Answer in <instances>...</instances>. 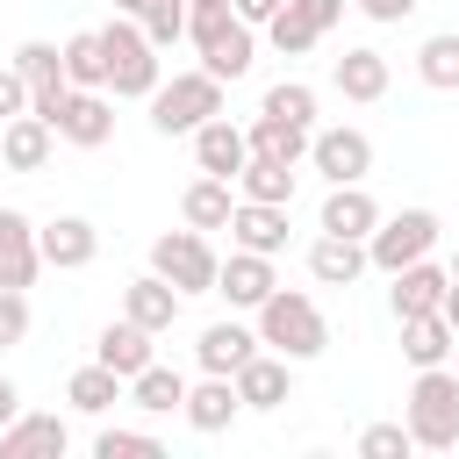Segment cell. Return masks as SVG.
<instances>
[{
    "mask_svg": "<svg viewBox=\"0 0 459 459\" xmlns=\"http://www.w3.org/2000/svg\"><path fill=\"white\" fill-rule=\"evenodd\" d=\"M258 344H273L280 359H316L323 344H330V323H323V308L301 294V287H273L265 301H258Z\"/></svg>",
    "mask_w": 459,
    "mask_h": 459,
    "instance_id": "cell-1",
    "label": "cell"
},
{
    "mask_svg": "<svg viewBox=\"0 0 459 459\" xmlns=\"http://www.w3.org/2000/svg\"><path fill=\"white\" fill-rule=\"evenodd\" d=\"M409 437L423 452H452L459 445V373L445 366H416V387H409Z\"/></svg>",
    "mask_w": 459,
    "mask_h": 459,
    "instance_id": "cell-2",
    "label": "cell"
},
{
    "mask_svg": "<svg viewBox=\"0 0 459 459\" xmlns=\"http://www.w3.org/2000/svg\"><path fill=\"white\" fill-rule=\"evenodd\" d=\"M100 50H108V86H115V100H151V93H158V43L143 36L136 14H115V22L100 29Z\"/></svg>",
    "mask_w": 459,
    "mask_h": 459,
    "instance_id": "cell-3",
    "label": "cell"
},
{
    "mask_svg": "<svg viewBox=\"0 0 459 459\" xmlns=\"http://www.w3.org/2000/svg\"><path fill=\"white\" fill-rule=\"evenodd\" d=\"M222 115V79L201 65V72H172V79H158V93H151V122H158V136H194L201 122H215Z\"/></svg>",
    "mask_w": 459,
    "mask_h": 459,
    "instance_id": "cell-4",
    "label": "cell"
},
{
    "mask_svg": "<svg viewBox=\"0 0 459 459\" xmlns=\"http://www.w3.org/2000/svg\"><path fill=\"white\" fill-rule=\"evenodd\" d=\"M186 36H194V50H201V65H208L215 79H244V72H251V22H244L237 7H201V14H186Z\"/></svg>",
    "mask_w": 459,
    "mask_h": 459,
    "instance_id": "cell-5",
    "label": "cell"
},
{
    "mask_svg": "<svg viewBox=\"0 0 459 459\" xmlns=\"http://www.w3.org/2000/svg\"><path fill=\"white\" fill-rule=\"evenodd\" d=\"M151 273H165L179 294H215L222 258H215V251H208V237L186 222V230H165V237L151 244Z\"/></svg>",
    "mask_w": 459,
    "mask_h": 459,
    "instance_id": "cell-6",
    "label": "cell"
},
{
    "mask_svg": "<svg viewBox=\"0 0 459 459\" xmlns=\"http://www.w3.org/2000/svg\"><path fill=\"white\" fill-rule=\"evenodd\" d=\"M430 244H437V215L430 208H402V215H380V230L366 237V258L380 273H402V265L430 258Z\"/></svg>",
    "mask_w": 459,
    "mask_h": 459,
    "instance_id": "cell-7",
    "label": "cell"
},
{
    "mask_svg": "<svg viewBox=\"0 0 459 459\" xmlns=\"http://www.w3.org/2000/svg\"><path fill=\"white\" fill-rule=\"evenodd\" d=\"M308 165H316L330 186L366 179V172H373V136H366V129H316V136H308Z\"/></svg>",
    "mask_w": 459,
    "mask_h": 459,
    "instance_id": "cell-8",
    "label": "cell"
},
{
    "mask_svg": "<svg viewBox=\"0 0 459 459\" xmlns=\"http://www.w3.org/2000/svg\"><path fill=\"white\" fill-rule=\"evenodd\" d=\"M50 129H57L65 143H79V151H100V143L115 136V108H108V93H100V86H72Z\"/></svg>",
    "mask_w": 459,
    "mask_h": 459,
    "instance_id": "cell-9",
    "label": "cell"
},
{
    "mask_svg": "<svg viewBox=\"0 0 459 459\" xmlns=\"http://www.w3.org/2000/svg\"><path fill=\"white\" fill-rule=\"evenodd\" d=\"M36 244H43V265H57V273H79V265L100 258V230H93L86 215H57V222H43Z\"/></svg>",
    "mask_w": 459,
    "mask_h": 459,
    "instance_id": "cell-10",
    "label": "cell"
},
{
    "mask_svg": "<svg viewBox=\"0 0 459 459\" xmlns=\"http://www.w3.org/2000/svg\"><path fill=\"white\" fill-rule=\"evenodd\" d=\"M273 287H280V280H273V258H265V251H244V244H237V251L222 258V273H215V294H222L230 308H258Z\"/></svg>",
    "mask_w": 459,
    "mask_h": 459,
    "instance_id": "cell-11",
    "label": "cell"
},
{
    "mask_svg": "<svg viewBox=\"0 0 459 459\" xmlns=\"http://www.w3.org/2000/svg\"><path fill=\"white\" fill-rule=\"evenodd\" d=\"M43 273V244H36V222L22 208H0V287H29Z\"/></svg>",
    "mask_w": 459,
    "mask_h": 459,
    "instance_id": "cell-12",
    "label": "cell"
},
{
    "mask_svg": "<svg viewBox=\"0 0 459 459\" xmlns=\"http://www.w3.org/2000/svg\"><path fill=\"white\" fill-rule=\"evenodd\" d=\"M330 237H373L380 230V201L366 194V179H344V186H330L323 194V215H316Z\"/></svg>",
    "mask_w": 459,
    "mask_h": 459,
    "instance_id": "cell-13",
    "label": "cell"
},
{
    "mask_svg": "<svg viewBox=\"0 0 459 459\" xmlns=\"http://www.w3.org/2000/svg\"><path fill=\"white\" fill-rule=\"evenodd\" d=\"M237 409H244V394H237V380H230V373H208V380H201V387H186V402H179V416H186L201 437L230 430V423H237Z\"/></svg>",
    "mask_w": 459,
    "mask_h": 459,
    "instance_id": "cell-14",
    "label": "cell"
},
{
    "mask_svg": "<svg viewBox=\"0 0 459 459\" xmlns=\"http://www.w3.org/2000/svg\"><path fill=\"white\" fill-rule=\"evenodd\" d=\"M50 143H57V129H50L43 115L0 122V165H7V172H43V165H50Z\"/></svg>",
    "mask_w": 459,
    "mask_h": 459,
    "instance_id": "cell-15",
    "label": "cell"
},
{
    "mask_svg": "<svg viewBox=\"0 0 459 459\" xmlns=\"http://www.w3.org/2000/svg\"><path fill=\"white\" fill-rule=\"evenodd\" d=\"M244 158H251V136H244L237 122H222V115H215V122H201V129H194V165H201V172L237 179V172H244Z\"/></svg>",
    "mask_w": 459,
    "mask_h": 459,
    "instance_id": "cell-16",
    "label": "cell"
},
{
    "mask_svg": "<svg viewBox=\"0 0 459 459\" xmlns=\"http://www.w3.org/2000/svg\"><path fill=\"white\" fill-rule=\"evenodd\" d=\"M230 237L244 251H287V201H237L230 208Z\"/></svg>",
    "mask_w": 459,
    "mask_h": 459,
    "instance_id": "cell-17",
    "label": "cell"
},
{
    "mask_svg": "<svg viewBox=\"0 0 459 459\" xmlns=\"http://www.w3.org/2000/svg\"><path fill=\"white\" fill-rule=\"evenodd\" d=\"M387 280H394V323H402V316H430V308H445L452 265H430V258H416V265H402V273H387Z\"/></svg>",
    "mask_w": 459,
    "mask_h": 459,
    "instance_id": "cell-18",
    "label": "cell"
},
{
    "mask_svg": "<svg viewBox=\"0 0 459 459\" xmlns=\"http://www.w3.org/2000/svg\"><path fill=\"white\" fill-rule=\"evenodd\" d=\"M179 301H186V294H179L165 273H143V280L122 287V316L143 323V330H172V323H179Z\"/></svg>",
    "mask_w": 459,
    "mask_h": 459,
    "instance_id": "cell-19",
    "label": "cell"
},
{
    "mask_svg": "<svg viewBox=\"0 0 459 459\" xmlns=\"http://www.w3.org/2000/svg\"><path fill=\"white\" fill-rule=\"evenodd\" d=\"M287 387H294V359H265V351H251L244 366H237V394H244V409H280L287 402Z\"/></svg>",
    "mask_w": 459,
    "mask_h": 459,
    "instance_id": "cell-20",
    "label": "cell"
},
{
    "mask_svg": "<svg viewBox=\"0 0 459 459\" xmlns=\"http://www.w3.org/2000/svg\"><path fill=\"white\" fill-rule=\"evenodd\" d=\"M366 265H373V258H366V237H330V230H323V237L308 244V273H316L323 287H351Z\"/></svg>",
    "mask_w": 459,
    "mask_h": 459,
    "instance_id": "cell-21",
    "label": "cell"
},
{
    "mask_svg": "<svg viewBox=\"0 0 459 459\" xmlns=\"http://www.w3.org/2000/svg\"><path fill=\"white\" fill-rule=\"evenodd\" d=\"M459 351V330L445 323V308H430V316H402V359L409 366H445Z\"/></svg>",
    "mask_w": 459,
    "mask_h": 459,
    "instance_id": "cell-22",
    "label": "cell"
},
{
    "mask_svg": "<svg viewBox=\"0 0 459 459\" xmlns=\"http://www.w3.org/2000/svg\"><path fill=\"white\" fill-rule=\"evenodd\" d=\"M65 445H72L65 416H14V423L0 430V459H36V452L65 459Z\"/></svg>",
    "mask_w": 459,
    "mask_h": 459,
    "instance_id": "cell-23",
    "label": "cell"
},
{
    "mask_svg": "<svg viewBox=\"0 0 459 459\" xmlns=\"http://www.w3.org/2000/svg\"><path fill=\"white\" fill-rule=\"evenodd\" d=\"M151 337H158V330H143V323H129V316H122V323H108V330H100L93 359H100V366H115L122 380H136V373L151 366Z\"/></svg>",
    "mask_w": 459,
    "mask_h": 459,
    "instance_id": "cell-24",
    "label": "cell"
},
{
    "mask_svg": "<svg viewBox=\"0 0 459 459\" xmlns=\"http://www.w3.org/2000/svg\"><path fill=\"white\" fill-rule=\"evenodd\" d=\"M251 351H258V330H244V323H208L201 344H194L201 373H230V380H237V366H244Z\"/></svg>",
    "mask_w": 459,
    "mask_h": 459,
    "instance_id": "cell-25",
    "label": "cell"
},
{
    "mask_svg": "<svg viewBox=\"0 0 459 459\" xmlns=\"http://www.w3.org/2000/svg\"><path fill=\"white\" fill-rule=\"evenodd\" d=\"M330 79H337V93H344V100H359V108H366V100H380V93H387V57H380V50H344Z\"/></svg>",
    "mask_w": 459,
    "mask_h": 459,
    "instance_id": "cell-26",
    "label": "cell"
},
{
    "mask_svg": "<svg viewBox=\"0 0 459 459\" xmlns=\"http://www.w3.org/2000/svg\"><path fill=\"white\" fill-rule=\"evenodd\" d=\"M65 402H72V409H79V416H108V409H115V402H122V373H115V366H100V359H93V366H79V373H72V380H65Z\"/></svg>",
    "mask_w": 459,
    "mask_h": 459,
    "instance_id": "cell-27",
    "label": "cell"
},
{
    "mask_svg": "<svg viewBox=\"0 0 459 459\" xmlns=\"http://www.w3.org/2000/svg\"><path fill=\"white\" fill-rule=\"evenodd\" d=\"M230 179H215V172H201L186 194H179V215L194 222V230H230Z\"/></svg>",
    "mask_w": 459,
    "mask_h": 459,
    "instance_id": "cell-28",
    "label": "cell"
},
{
    "mask_svg": "<svg viewBox=\"0 0 459 459\" xmlns=\"http://www.w3.org/2000/svg\"><path fill=\"white\" fill-rule=\"evenodd\" d=\"M244 136H251V151H265V158H287V165H301V158H308V136H316V129H308V122H280V115H258V122H251Z\"/></svg>",
    "mask_w": 459,
    "mask_h": 459,
    "instance_id": "cell-29",
    "label": "cell"
},
{
    "mask_svg": "<svg viewBox=\"0 0 459 459\" xmlns=\"http://www.w3.org/2000/svg\"><path fill=\"white\" fill-rule=\"evenodd\" d=\"M237 186H244V201H294V165H287V158L251 151V158H244V172H237Z\"/></svg>",
    "mask_w": 459,
    "mask_h": 459,
    "instance_id": "cell-30",
    "label": "cell"
},
{
    "mask_svg": "<svg viewBox=\"0 0 459 459\" xmlns=\"http://www.w3.org/2000/svg\"><path fill=\"white\" fill-rule=\"evenodd\" d=\"M129 402H136L143 416H172V409L186 402V380H179L172 366H158V359H151V366H143V373L129 380Z\"/></svg>",
    "mask_w": 459,
    "mask_h": 459,
    "instance_id": "cell-31",
    "label": "cell"
},
{
    "mask_svg": "<svg viewBox=\"0 0 459 459\" xmlns=\"http://www.w3.org/2000/svg\"><path fill=\"white\" fill-rule=\"evenodd\" d=\"M416 72H423V86H437V93H459V36L445 29V36H423V50H416Z\"/></svg>",
    "mask_w": 459,
    "mask_h": 459,
    "instance_id": "cell-32",
    "label": "cell"
},
{
    "mask_svg": "<svg viewBox=\"0 0 459 459\" xmlns=\"http://www.w3.org/2000/svg\"><path fill=\"white\" fill-rule=\"evenodd\" d=\"M65 79L72 86H108V50H100V29H79L65 43Z\"/></svg>",
    "mask_w": 459,
    "mask_h": 459,
    "instance_id": "cell-33",
    "label": "cell"
},
{
    "mask_svg": "<svg viewBox=\"0 0 459 459\" xmlns=\"http://www.w3.org/2000/svg\"><path fill=\"white\" fill-rule=\"evenodd\" d=\"M265 36H273V50H280V57H301V50H316V36H323V29H316V22L287 0V7L265 22Z\"/></svg>",
    "mask_w": 459,
    "mask_h": 459,
    "instance_id": "cell-34",
    "label": "cell"
},
{
    "mask_svg": "<svg viewBox=\"0 0 459 459\" xmlns=\"http://www.w3.org/2000/svg\"><path fill=\"white\" fill-rule=\"evenodd\" d=\"M258 115H280V122H308V129H316V86L280 79V86L265 93V108H258Z\"/></svg>",
    "mask_w": 459,
    "mask_h": 459,
    "instance_id": "cell-35",
    "label": "cell"
},
{
    "mask_svg": "<svg viewBox=\"0 0 459 459\" xmlns=\"http://www.w3.org/2000/svg\"><path fill=\"white\" fill-rule=\"evenodd\" d=\"M186 14H194L186 0H143V14H136V22H143V36L165 50V43H179V36H186Z\"/></svg>",
    "mask_w": 459,
    "mask_h": 459,
    "instance_id": "cell-36",
    "label": "cell"
},
{
    "mask_svg": "<svg viewBox=\"0 0 459 459\" xmlns=\"http://www.w3.org/2000/svg\"><path fill=\"white\" fill-rule=\"evenodd\" d=\"M93 452H100V459H158V437H151V430H115V423H108V430L93 437Z\"/></svg>",
    "mask_w": 459,
    "mask_h": 459,
    "instance_id": "cell-37",
    "label": "cell"
},
{
    "mask_svg": "<svg viewBox=\"0 0 459 459\" xmlns=\"http://www.w3.org/2000/svg\"><path fill=\"white\" fill-rule=\"evenodd\" d=\"M409 445H416L409 423H366V430H359V452H366V459H402Z\"/></svg>",
    "mask_w": 459,
    "mask_h": 459,
    "instance_id": "cell-38",
    "label": "cell"
},
{
    "mask_svg": "<svg viewBox=\"0 0 459 459\" xmlns=\"http://www.w3.org/2000/svg\"><path fill=\"white\" fill-rule=\"evenodd\" d=\"M29 337V294L22 287H0V351H14Z\"/></svg>",
    "mask_w": 459,
    "mask_h": 459,
    "instance_id": "cell-39",
    "label": "cell"
},
{
    "mask_svg": "<svg viewBox=\"0 0 459 459\" xmlns=\"http://www.w3.org/2000/svg\"><path fill=\"white\" fill-rule=\"evenodd\" d=\"M14 115H29V79L14 65H0V122H14Z\"/></svg>",
    "mask_w": 459,
    "mask_h": 459,
    "instance_id": "cell-40",
    "label": "cell"
},
{
    "mask_svg": "<svg viewBox=\"0 0 459 459\" xmlns=\"http://www.w3.org/2000/svg\"><path fill=\"white\" fill-rule=\"evenodd\" d=\"M294 7H301L316 29H337V14H344V0H294Z\"/></svg>",
    "mask_w": 459,
    "mask_h": 459,
    "instance_id": "cell-41",
    "label": "cell"
},
{
    "mask_svg": "<svg viewBox=\"0 0 459 459\" xmlns=\"http://www.w3.org/2000/svg\"><path fill=\"white\" fill-rule=\"evenodd\" d=\"M359 7H366L373 22H409V14H416V0H359Z\"/></svg>",
    "mask_w": 459,
    "mask_h": 459,
    "instance_id": "cell-42",
    "label": "cell"
},
{
    "mask_svg": "<svg viewBox=\"0 0 459 459\" xmlns=\"http://www.w3.org/2000/svg\"><path fill=\"white\" fill-rule=\"evenodd\" d=\"M230 7H237V14H244V22H251V29H258V22H273V14H280V7H287V0H230Z\"/></svg>",
    "mask_w": 459,
    "mask_h": 459,
    "instance_id": "cell-43",
    "label": "cell"
},
{
    "mask_svg": "<svg viewBox=\"0 0 459 459\" xmlns=\"http://www.w3.org/2000/svg\"><path fill=\"white\" fill-rule=\"evenodd\" d=\"M14 416H22V387H14V380H7V373H0V430H7V423H14Z\"/></svg>",
    "mask_w": 459,
    "mask_h": 459,
    "instance_id": "cell-44",
    "label": "cell"
},
{
    "mask_svg": "<svg viewBox=\"0 0 459 459\" xmlns=\"http://www.w3.org/2000/svg\"><path fill=\"white\" fill-rule=\"evenodd\" d=\"M445 323H452V330H459V280H452V287H445Z\"/></svg>",
    "mask_w": 459,
    "mask_h": 459,
    "instance_id": "cell-45",
    "label": "cell"
},
{
    "mask_svg": "<svg viewBox=\"0 0 459 459\" xmlns=\"http://www.w3.org/2000/svg\"><path fill=\"white\" fill-rule=\"evenodd\" d=\"M115 14H143V0H115Z\"/></svg>",
    "mask_w": 459,
    "mask_h": 459,
    "instance_id": "cell-46",
    "label": "cell"
},
{
    "mask_svg": "<svg viewBox=\"0 0 459 459\" xmlns=\"http://www.w3.org/2000/svg\"><path fill=\"white\" fill-rule=\"evenodd\" d=\"M186 7H194V14H201V7H230V0H186Z\"/></svg>",
    "mask_w": 459,
    "mask_h": 459,
    "instance_id": "cell-47",
    "label": "cell"
},
{
    "mask_svg": "<svg viewBox=\"0 0 459 459\" xmlns=\"http://www.w3.org/2000/svg\"><path fill=\"white\" fill-rule=\"evenodd\" d=\"M452 280H459V258H452Z\"/></svg>",
    "mask_w": 459,
    "mask_h": 459,
    "instance_id": "cell-48",
    "label": "cell"
}]
</instances>
